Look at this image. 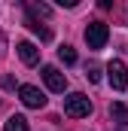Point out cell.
<instances>
[{"instance_id":"obj_1","label":"cell","mask_w":128,"mask_h":131,"mask_svg":"<svg viewBox=\"0 0 128 131\" xmlns=\"http://www.w3.org/2000/svg\"><path fill=\"white\" fill-rule=\"evenodd\" d=\"M64 113H67L70 119H86V116L92 113V101L86 98L82 92H70V95L64 98Z\"/></svg>"},{"instance_id":"obj_2","label":"cell","mask_w":128,"mask_h":131,"mask_svg":"<svg viewBox=\"0 0 128 131\" xmlns=\"http://www.w3.org/2000/svg\"><path fill=\"white\" fill-rule=\"evenodd\" d=\"M107 37H110V28L104 25V21H89V28H86V43H89V49H104L107 46Z\"/></svg>"},{"instance_id":"obj_3","label":"cell","mask_w":128,"mask_h":131,"mask_svg":"<svg viewBox=\"0 0 128 131\" xmlns=\"http://www.w3.org/2000/svg\"><path fill=\"white\" fill-rule=\"evenodd\" d=\"M107 79H110V85L116 89V92H125L128 89V67L119 61V58H113L110 64H107Z\"/></svg>"},{"instance_id":"obj_4","label":"cell","mask_w":128,"mask_h":131,"mask_svg":"<svg viewBox=\"0 0 128 131\" xmlns=\"http://www.w3.org/2000/svg\"><path fill=\"white\" fill-rule=\"evenodd\" d=\"M43 82H46V89H49V92H58V95L67 89V76H64L58 67H52V64L43 67Z\"/></svg>"},{"instance_id":"obj_5","label":"cell","mask_w":128,"mask_h":131,"mask_svg":"<svg viewBox=\"0 0 128 131\" xmlns=\"http://www.w3.org/2000/svg\"><path fill=\"white\" fill-rule=\"evenodd\" d=\"M18 98L25 107H31V110H40V107H46V95L37 89V85H18Z\"/></svg>"},{"instance_id":"obj_6","label":"cell","mask_w":128,"mask_h":131,"mask_svg":"<svg viewBox=\"0 0 128 131\" xmlns=\"http://www.w3.org/2000/svg\"><path fill=\"white\" fill-rule=\"evenodd\" d=\"M25 12H28V18L40 21V18H49V15H52V6H49V3H37V0H28V3H25Z\"/></svg>"},{"instance_id":"obj_7","label":"cell","mask_w":128,"mask_h":131,"mask_svg":"<svg viewBox=\"0 0 128 131\" xmlns=\"http://www.w3.org/2000/svg\"><path fill=\"white\" fill-rule=\"evenodd\" d=\"M15 49H18V58H22L28 67H34L37 61H40V49H37L34 43H28V40H25V43H18Z\"/></svg>"},{"instance_id":"obj_8","label":"cell","mask_w":128,"mask_h":131,"mask_svg":"<svg viewBox=\"0 0 128 131\" xmlns=\"http://www.w3.org/2000/svg\"><path fill=\"white\" fill-rule=\"evenodd\" d=\"M110 119L116 122V128H119V131H125V125H128V107L122 104V101L110 104Z\"/></svg>"},{"instance_id":"obj_9","label":"cell","mask_w":128,"mask_h":131,"mask_svg":"<svg viewBox=\"0 0 128 131\" xmlns=\"http://www.w3.org/2000/svg\"><path fill=\"white\" fill-rule=\"evenodd\" d=\"M25 25H28V28H31V31L43 40V43H49V40H52V31H49L46 25H40V21H34V18H25Z\"/></svg>"},{"instance_id":"obj_10","label":"cell","mask_w":128,"mask_h":131,"mask_svg":"<svg viewBox=\"0 0 128 131\" xmlns=\"http://www.w3.org/2000/svg\"><path fill=\"white\" fill-rule=\"evenodd\" d=\"M6 131H28V119L25 116H9L6 119Z\"/></svg>"},{"instance_id":"obj_11","label":"cell","mask_w":128,"mask_h":131,"mask_svg":"<svg viewBox=\"0 0 128 131\" xmlns=\"http://www.w3.org/2000/svg\"><path fill=\"white\" fill-rule=\"evenodd\" d=\"M58 58H61L64 64H76V52H73V46H61V49H58Z\"/></svg>"},{"instance_id":"obj_12","label":"cell","mask_w":128,"mask_h":131,"mask_svg":"<svg viewBox=\"0 0 128 131\" xmlns=\"http://www.w3.org/2000/svg\"><path fill=\"white\" fill-rule=\"evenodd\" d=\"M86 76H89L92 82H98V79H101V67H98V64H89V67H86Z\"/></svg>"},{"instance_id":"obj_13","label":"cell","mask_w":128,"mask_h":131,"mask_svg":"<svg viewBox=\"0 0 128 131\" xmlns=\"http://www.w3.org/2000/svg\"><path fill=\"white\" fill-rule=\"evenodd\" d=\"M3 55H6V34L0 31V58H3Z\"/></svg>"}]
</instances>
